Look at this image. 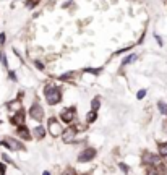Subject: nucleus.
<instances>
[{
	"label": "nucleus",
	"instance_id": "f8f14e48",
	"mask_svg": "<svg viewBox=\"0 0 167 175\" xmlns=\"http://www.w3.org/2000/svg\"><path fill=\"white\" fill-rule=\"evenodd\" d=\"M32 135H34V138H37V140H42L46 136V130H44V126H41V125H37L34 130L31 131Z\"/></svg>",
	"mask_w": 167,
	"mask_h": 175
},
{
	"label": "nucleus",
	"instance_id": "c85d7f7f",
	"mask_svg": "<svg viewBox=\"0 0 167 175\" xmlns=\"http://www.w3.org/2000/svg\"><path fill=\"white\" fill-rule=\"evenodd\" d=\"M10 78L13 79V81H16V75H15V73H13V72H10Z\"/></svg>",
	"mask_w": 167,
	"mask_h": 175
},
{
	"label": "nucleus",
	"instance_id": "aec40b11",
	"mask_svg": "<svg viewBox=\"0 0 167 175\" xmlns=\"http://www.w3.org/2000/svg\"><path fill=\"white\" fill-rule=\"evenodd\" d=\"M118 167H120V169L123 170V173H130V167H128L127 164H123V162H120V164H118Z\"/></svg>",
	"mask_w": 167,
	"mask_h": 175
},
{
	"label": "nucleus",
	"instance_id": "4468645a",
	"mask_svg": "<svg viewBox=\"0 0 167 175\" xmlns=\"http://www.w3.org/2000/svg\"><path fill=\"white\" fill-rule=\"evenodd\" d=\"M136 54H131V55H128L127 57V59H123L122 60V65H123V67H125V65H128V63H133V62H135V60H136Z\"/></svg>",
	"mask_w": 167,
	"mask_h": 175
},
{
	"label": "nucleus",
	"instance_id": "423d86ee",
	"mask_svg": "<svg viewBox=\"0 0 167 175\" xmlns=\"http://www.w3.org/2000/svg\"><path fill=\"white\" fill-rule=\"evenodd\" d=\"M75 117H76V107H68L60 113V119H62V122H65V123H73Z\"/></svg>",
	"mask_w": 167,
	"mask_h": 175
},
{
	"label": "nucleus",
	"instance_id": "393cba45",
	"mask_svg": "<svg viewBox=\"0 0 167 175\" xmlns=\"http://www.w3.org/2000/svg\"><path fill=\"white\" fill-rule=\"evenodd\" d=\"M71 76H73V73H63V75L60 76V79H70Z\"/></svg>",
	"mask_w": 167,
	"mask_h": 175
},
{
	"label": "nucleus",
	"instance_id": "cd10ccee",
	"mask_svg": "<svg viewBox=\"0 0 167 175\" xmlns=\"http://www.w3.org/2000/svg\"><path fill=\"white\" fill-rule=\"evenodd\" d=\"M3 42H5V34L2 32V34H0V44H3Z\"/></svg>",
	"mask_w": 167,
	"mask_h": 175
},
{
	"label": "nucleus",
	"instance_id": "9b49d317",
	"mask_svg": "<svg viewBox=\"0 0 167 175\" xmlns=\"http://www.w3.org/2000/svg\"><path fill=\"white\" fill-rule=\"evenodd\" d=\"M7 109L8 110H12V112H20V110H23V107H21V101L20 99H16V101H12V102H8L7 104Z\"/></svg>",
	"mask_w": 167,
	"mask_h": 175
},
{
	"label": "nucleus",
	"instance_id": "7ed1b4c3",
	"mask_svg": "<svg viewBox=\"0 0 167 175\" xmlns=\"http://www.w3.org/2000/svg\"><path fill=\"white\" fill-rule=\"evenodd\" d=\"M0 146H3V148L10 149V151H25V146L23 143H20L18 140L15 138H5L0 141Z\"/></svg>",
	"mask_w": 167,
	"mask_h": 175
},
{
	"label": "nucleus",
	"instance_id": "dca6fc26",
	"mask_svg": "<svg viewBox=\"0 0 167 175\" xmlns=\"http://www.w3.org/2000/svg\"><path fill=\"white\" fill-rule=\"evenodd\" d=\"M157 109H159V112H161V113L167 115V104H165V102L159 101V102H157Z\"/></svg>",
	"mask_w": 167,
	"mask_h": 175
},
{
	"label": "nucleus",
	"instance_id": "9d476101",
	"mask_svg": "<svg viewBox=\"0 0 167 175\" xmlns=\"http://www.w3.org/2000/svg\"><path fill=\"white\" fill-rule=\"evenodd\" d=\"M25 122V110H20V112H16L15 115L10 119V123L12 125H16V126H20V125H25L23 123Z\"/></svg>",
	"mask_w": 167,
	"mask_h": 175
},
{
	"label": "nucleus",
	"instance_id": "2f4dec72",
	"mask_svg": "<svg viewBox=\"0 0 167 175\" xmlns=\"http://www.w3.org/2000/svg\"><path fill=\"white\" fill-rule=\"evenodd\" d=\"M83 175H88V173H83Z\"/></svg>",
	"mask_w": 167,
	"mask_h": 175
},
{
	"label": "nucleus",
	"instance_id": "2eb2a0df",
	"mask_svg": "<svg viewBox=\"0 0 167 175\" xmlns=\"http://www.w3.org/2000/svg\"><path fill=\"white\" fill-rule=\"evenodd\" d=\"M96 120H97V112L91 110V112L86 115V122H88V123H93V122H96Z\"/></svg>",
	"mask_w": 167,
	"mask_h": 175
},
{
	"label": "nucleus",
	"instance_id": "7c9ffc66",
	"mask_svg": "<svg viewBox=\"0 0 167 175\" xmlns=\"http://www.w3.org/2000/svg\"><path fill=\"white\" fill-rule=\"evenodd\" d=\"M164 162H165V164H167V156H165V157H164Z\"/></svg>",
	"mask_w": 167,
	"mask_h": 175
},
{
	"label": "nucleus",
	"instance_id": "6ab92c4d",
	"mask_svg": "<svg viewBox=\"0 0 167 175\" xmlns=\"http://www.w3.org/2000/svg\"><path fill=\"white\" fill-rule=\"evenodd\" d=\"M0 62L3 63V67H5V68H8V62H7V57H5V54H3V52H0Z\"/></svg>",
	"mask_w": 167,
	"mask_h": 175
},
{
	"label": "nucleus",
	"instance_id": "ddd939ff",
	"mask_svg": "<svg viewBox=\"0 0 167 175\" xmlns=\"http://www.w3.org/2000/svg\"><path fill=\"white\" fill-rule=\"evenodd\" d=\"M99 107H101V97L96 96V97L93 99V102H91V110L97 112V110H99Z\"/></svg>",
	"mask_w": 167,
	"mask_h": 175
},
{
	"label": "nucleus",
	"instance_id": "a878e982",
	"mask_svg": "<svg viewBox=\"0 0 167 175\" xmlns=\"http://www.w3.org/2000/svg\"><path fill=\"white\" fill-rule=\"evenodd\" d=\"M36 67H37V68H41V70H44V65H42L39 60H36Z\"/></svg>",
	"mask_w": 167,
	"mask_h": 175
},
{
	"label": "nucleus",
	"instance_id": "b1692460",
	"mask_svg": "<svg viewBox=\"0 0 167 175\" xmlns=\"http://www.w3.org/2000/svg\"><path fill=\"white\" fill-rule=\"evenodd\" d=\"M2 159H3V160H5V164H13V160H12L10 157H8V156H7V154H2Z\"/></svg>",
	"mask_w": 167,
	"mask_h": 175
},
{
	"label": "nucleus",
	"instance_id": "39448f33",
	"mask_svg": "<svg viewBox=\"0 0 167 175\" xmlns=\"http://www.w3.org/2000/svg\"><path fill=\"white\" fill-rule=\"evenodd\" d=\"M29 117L31 119H34L36 122H42V119H44V109L41 107L39 102H34L29 109Z\"/></svg>",
	"mask_w": 167,
	"mask_h": 175
},
{
	"label": "nucleus",
	"instance_id": "f3484780",
	"mask_svg": "<svg viewBox=\"0 0 167 175\" xmlns=\"http://www.w3.org/2000/svg\"><path fill=\"white\" fill-rule=\"evenodd\" d=\"M159 154L162 156V157H165V156H167V143L159 144Z\"/></svg>",
	"mask_w": 167,
	"mask_h": 175
},
{
	"label": "nucleus",
	"instance_id": "f03ea898",
	"mask_svg": "<svg viewBox=\"0 0 167 175\" xmlns=\"http://www.w3.org/2000/svg\"><path fill=\"white\" fill-rule=\"evenodd\" d=\"M47 128H49V133L54 136V138H59V136H62L63 131H65L62 123L55 119V117H50L49 119V122H47Z\"/></svg>",
	"mask_w": 167,
	"mask_h": 175
},
{
	"label": "nucleus",
	"instance_id": "5701e85b",
	"mask_svg": "<svg viewBox=\"0 0 167 175\" xmlns=\"http://www.w3.org/2000/svg\"><path fill=\"white\" fill-rule=\"evenodd\" d=\"M7 173V165L3 162H0V175H5Z\"/></svg>",
	"mask_w": 167,
	"mask_h": 175
},
{
	"label": "nucleus",
	"instance_id": "412c9836",
	"mask_svg": "<svg viewBox=\"0 0 167 175\" xmlns=\"http://www.w3.org/2000/svg\"><path fill=\"white\" fill-rule=\"evenodd\" d=\"M63 175H78V173L75 172V169L68 167V169H65V170H63Z\"/></svg>",
	"mask_w": 167,
	"mask_h": 175
},
{
	"label": "nucleus",
	"instance_id": "bb28decb",
	"mask_svg": "<svg viewBox=\"0 0 167 175\" xmlns=\"http://www.w3.org/2000/svg\"><path fill=\"white\" fill-rule=\"evenodd\" d=\"M148 175H159L157 170H148Z\"/></svg>",
	"mask_w": 167,
	"mask_h": 175
},
{
	"label": "nucleus",
	"instance_id": "20e7f679",
	"mask_svg": "<svg viewBox=\"0 0 167 175\" xmlns=\"http://www.w3.org/2000/svg\"><path fill=\"white\" fill-rule=\"evenodd\" d=\"M94 157H96V149L94 148H84L78 154V162L86 164V162H89V160H93Z\"/></svg>",
	"mask_w": 167,
	"mask_h": 175
},
{
	"label": "nucleus",
	"instance_id": "0eeeda50",
	"mask_svg": "<svg viewBox=\"0 0 167 175\" xmlns=\"http://www.w3.org/2000/svg\"><path fill=\"white\" fill-rule=\"evenodd\" d=\"M76 133H78V126H76V125H71V126H68V128H66V130L63 131L62 138H63L65 143H73Z\"/></svg>",
	"mask_w": 167,
	"mask_h": 175
},
{
	"label": "nucleus",
	"instance_id": "a211bd4d",
	"mask_svg": "<svg viewBox=\"0 0 167 175\" xmlns=\"http://www.w3.org/2000/svg\"><path fill=\"white\" fill-rule=\"evenodd\" d=\"M39 2H41V0H26V7L28 8H34Z\"/></svg>",
	"mask_w": 167,
	"mask_h": 175
},
{
	"label": "nucleus",
	"instance_id": "c756f323",
	"mask_svg": "<svg viewBox=\"0 0 167 175\" xmlns=\"http://www.w3.org/2000/svg\"><path fill=\"white\" fill-rule=\"evenodd\" d=\"M42 175H50V172H47V170H46V172H44V173H42Z\"/></svg>",
	"mask_w": 167,
	"mask_h": 175
},
{
	"label": "nucleus",
	"instance_id": "6e6552de",
	"mask_svg": "<svg viewBox=\"0 0 167 175\" xmlns=\"http://www.w3.org/2000/svg\"><path fill=\"white\" fill-rule=\"evenodd\" d=\"M159 156L156 154H151V153H145V156H143V162L148 164V165H152V167H157L159 165Z\"/></svg>",
	"mask_w": 167,
	"mask_h": 175
},
{
	"label": "nucleus",
	"instance_id": "f257e3e1",
	"mask_svg": "<svg viewBox=\"0 0 167 175\" xmlns=\"http://www.w3.org/2000/svg\"><path fill=\"white\" fill-rule=\"evenodd\" d=\"M44 96L49 106H55L62 101V89L59 86H54V84H47L44 89Z\"/></svg>",
	"mask_w": 167,
	"mask_h": 175
},
{
	"label": "nucleus",
	"instance_id": "4be33fe9",
	"mask_svg": "<svg viewBox=\"0 0 167 175\" xmlns=\"http://www.w3.org/2000/svg\"><path fill=\"white\" fill-rule=\"evenodd\" d=\"M145 96H146V89H140V91H138V94H136V97L140 99V101H141V99L145 97Z\"/></svg>",
	"mask_w": 167,
	"mask_h": 175
},
{
	"label": "nucleus",
	"instance_id": "1a4fd4ad",
	"mask_svg": "<svg viewBox=\"0 0 167 175\" xmlns=\"http://www.w3.org/2000/svg\"><path fill=\"white\" fill-rule=\"evenodd\" d=\"M16 135H18V138H21V140H28V141L32 138L31 131H29V128H28L26 125H20V126H16Z\"/></svg>",
	"mask_w": 167,
	"mask_h": 175
}]
</instances>
